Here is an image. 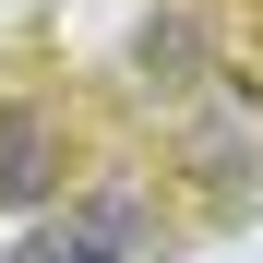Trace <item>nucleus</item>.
<instances>
[{
  "label": "nucleus",
  "instance_id": "nucleus-2",
  "mask_svg": "<svg viewBox=\"0 0 263 263\" xmlns=\"http://www.w3.org/2000/svg\"><path fill=\"white\" fill-rule=\"evenodd\" d=\"M144 239H156V215L132 203V192H84L72 215H48V228L12 239L0 263H144Z\"/></svg>",
  "mask_w": 263,
  "mask_h": 263
},
{
  "label": "nucleus",
  "instance_id": "nucleus-4",
  "mask_svg": "<svg viewBox=\"0 0 263 263\" xmlns=\"http://www.w3.org/2000/svg\"><path fill=\"white\" fill-rule=\"evenodd\" d=\"M144 84H192V12H156L144 24Z\"/></svg>",
  "mask_w": 263,
  "mask_h": 263
},
{
  "label": "nucleus",
  "instance_id": "nucleus-1",
  "mask_svg": "<svg viewBox=\"0 0 263 263\" xmlns=\"http://www.w3.org/2000/svg\"><path fill=\"white\" fill-rule=\"evenodd\" d=\"M180 156L215 180V203H228V215H251V203H263V84H203Z\"/></svg>",
  "mask_w": 263,
  "mask_h": 263
},
{
  "label": "nucleus",
  "instance_id": "nucleus-3",
  "mask_svg": "<svg viewBox=\"0 0 263 263\" xmlns=\"http://www.w3.org/2000/svg\"><path fill=\"white\" fill-rule=\"evenodd\" d=\"M48 180H60V132L36 108H0V203H48Z\"/></svg>",
  "mask_w": 263,
  "mask_h": 263
}]
</instances>
